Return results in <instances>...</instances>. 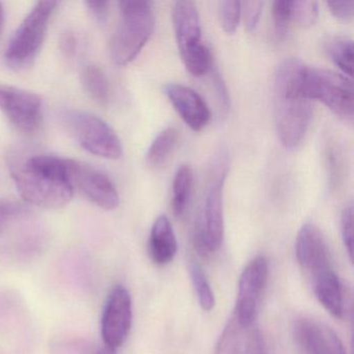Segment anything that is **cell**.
<instances>
[{
	"label": "cell",
	"instance_id": "6da1fadb",
	"mask_svg": "<svg viewBox=\"0 0 354 354\" xmlns=\"http://www.w3.org/2000/svg\"><path fill=\"white\" fill-rule=\"evenodd\" d=\"M304 64L289 57L279 64L273 77V115L277 138L285 148H297L312 119V101L301 88Z\"/></svg>",
	"mask_w": 354,
	"mask_h": 354
},
{
	"label": "cell",
	"instance_id": "7a4b0ae2",
	"mask_svg": "<svg viewBox=\"0 0 354 354\" xmlns=\"http://www.w3.org/2000/svg\"><path fill=\"white\" fill-rule=\"evenodd\" d=\"M11 177L21 198L34 206L59 209L69 204L74 192L66 181L61 157L18 156L10 162Z\"/></svg>",
	"mask_w": 354,
	"mask_h": 354
},
{
	"label": "cell",
	"instance_id": "3957f363",
	"mask_svg": "<svg viewBox=\"0 0 354 354\" xmlns=\"http://www.w3.org/2000/svg\"><path fill=\"white\" fill-rule=\"evenodd\" d=\"M120 19L111 42V57L117 65L133 62L152 37L155 17L148 1H122Z\"/></svg>",
	"mask_w": 354,
	"mask_h": 354
},
{
	"label": "cell",
	"instance_id": "277c9868",
	"mask_svg": "<svg viewBox=\"0 0 354 354\" xmlns=\"http://www.w3.org/2000/svg\"><path fill=\"white\" fill-rule=\"evenodd\" d=\"M57 5V1H39L26 16L6 49L5 61L10 69L24 71L34 65Z\"/></svg>",
	"mask_w": 354,
	"mask_h": 354
},
{
	"label": "cell",
	"instance_id": "5b68a950",
	"mask_svg": "<svg viewBox=\"0 0 354 354\" xmlns=\"http://www.w3.org/2000/svg\"><path fill=\"white\" fill-rule=\"evenodd\" d=\"M176 41L186 70L196 77L206 75L212 68L210 49L203 43L198 8L192 1H177L173 7Z\"/></svg>",
	"mask_w": 354,
	"mask_h": 354
},
{
	"label": "cell",
	"instance_id": "8992f818",
	"mask_svg": "<svg viewBox=\"0 0 354 354\" xmlns=\"http://www.w3.org/2000/svg\"><path fill=\"white\" fill-rule=\"evenodd\" d=\"M301 88L308 100L319 101L344 121H353L351 78L330 70L306 65L302 72Z\"/></svg>",
	"mask_w": 354,
	"mask_h": 354
},
{
	"label": "cell",
	"instance_id": "52a82bcc",
	"mask_svg": "<svg viewBox=\"0 0 354 354\" xmlns=\"http://www.w3.org/2000/svg\"><path fill=\"white\" fill-rule=\"evenodd\" d=\"M64 125L76 142L91 154L106 159H119L123 145L117 132L106 122L93 113L66 111L62 113Z\"/></svg>",
	"mask_w": 354,
	"mask_h": 354
},
{
	"label": "cell",
	"instance_id": "ba28073f",
	"mask_svg": "<svg viewBox=\"0 0 354 354\" xmlns=\"http://www.w3.org/2000/svg\"><path fill=\"white\" fill-rule=\"evenodd\" d=\"M63 175L73 192L78 190L99 208L111 211L118 208L120 196L111 179L88 163L61 158Z\"/></svg>",
	"mask_w": 354,
	"mask_h": 354
},
{
	"label": "cell",
	"instance_id": "9c48e42d",
	"mask_svg": "<svg viewBox=\"0 0 354 354\" xmlns=\"http://www.w3.org/2000/svg\"><path fill=\"white\" fill-rule=\"evenodd\" d=\"M227 171L221 169L214 181L211 182L202 213L194 230V244L203 256L216 252L221 248L225 236L223 218V184Z\"/></svg>",
	"mask_w": 354,
	"mask_h": 354
},
{
	"label": "cell",
	"instance_id": "30bf717a",
	"mask_svg": "<svg viewBox=\"0 0 354 354\" xmlns=\"http://www.w3.org/2000/svg\"><path fill=\"white\" fill-rule=\"evenodd\" d=\"M268 274V261L259 256L248 263L240 275L234 318L243 329L250 328L256 320Z\"/></svg>",
	"mask_w": 354,
	"mask_h": 354
},
{
	"label": "cell",
	"instance_id": "8fae6325",
	"mask_svg": "<svg viewBox=\"0 0 354 354\" xmlns=\"http://www.w3.org/2000/svg\"><path fill=\"white\" fill-rule=\"evenodd\" d=\"M0 111L26 134L38 131L42 123V99L24 88L0 84Z\"/></svg>",
	"mask_w": 354,
	"mask_h": 354
},
{
	"label": "cell",
	"instance_id": "7c38bea8",
	"mask_svg": "<svg viewBox=\"0 0 354 354\" xmlns=\"http://www.w3.org/2000/svg\"><path fill=\"white\" fill-rule=\"evenodd\" d=\"M132 300L124 286L111 290L101 321V333L106 347H121L129 335L132 325Z\"/></svg>",
	"mask_w": 354,
	"mask_h": 354
},
{
	"label": "cell",
	"instance_id": "4fadbf2b",
	"mask_svg": "<svg viewBox=\"0 0 354 354\" xmlns=\"http://www.w3.org/2000/svg\"><path fill=\"white\" fill-rule=\"evenodd\" d=\"M295 254L302 270L312 279L331 269L326 240L322 232L313 223H306L298 232Z\"/></svg>",
	"mask_w": 354,
	"mask_h": 354
},
{
	"label": "cell",
	"instance_id": "5bb4252c",
	"mask_svg": "<svg viewBox=\"0 0 354 354\" xmlns=\"http://www.w3.org/2000/svg\"><path fill=\"white\" fill-rule=\"evenodd\" d=\"M165 94L178 115L194 131H201L210 123V109L201 95L189 86L169 84L165 86Z\"/></svg>",
	"mask_w": 354,
	"mask_h": 354
},
{
	"label": "cell",
	"instance_id": "9a60e30c",
	"mask_svg": "<svg viewBox=\"0 0 354 354\" xmlns=\"http://www.w3.org/2000/svg\"><path fill=\"white\" fill-rule=\"evenodd\" d=\"M296 339L306 354H346L337 333L326 325L308 318L296 320Z\"/></svg>",
	"mask_w": 354,
	"mask_h": 354
},
{
	"label": "cell",
	"instance_id": "2e32d148",
	"mask_svg": "<svg viewBox=\"0 0 354 354\" xmlns=\"http://www.w3.org/2000/svg\"><path fill=\"white\" fill-rule=\"evenodd\" d=\"M178 252V242L171 221L160 215L153 223L149 238V254L153 263L165 266L173 262Z\"/></svg>",
	"mask_w": 354,
	"mask_h": 354
},
{
	"label": "cell",
	"instance_id": "e0dca14e",
	"mask_svg": "<svg viewBox=\"0 0 354 354\" xmlns=\"http://www.w3.org/2000/svg\"><path fill=\"white\" fill-rule=\"evenodd\" d=\"M314 293L319 304L337 319H342L345 314L344 291L337 275L333 269L324 271L313 279Z\"/></svg>",
	"mask_w": 354,
	"mask_h": 354
},
{
	"label": "cell",
	"instance_id": "ac0fdd59",
	"mask_svg": "<svg viewBox=\"0 0 354 354\" xmlns=\"http://www.w3.org/2000/svg\"><path fill=\"white\" fill-rule=\"evenodd\" d=\"M179 138V131L174 127L165 128L159 132L147 153V165L154 169L163 167L175 151Z\"/></svg>",
	"mask_w": 354,
	"mask_h": 354
},
{
	"label": "cell",
	"instance_id": "d6986e66",
	"mask_svg": "<svg viewBox=\"0 0 354 354\" xmlns=\"http://www.w3.org/2000/svg\"><path fill=\"white\" fill-rule=\"evenodd\" d=\"M194 188V171L189 165H181L176 171L173 180V196H171V208L174 214L181 217L185 213Z\"/></svg>",
	"mask_w": 354,
	"mask_h": 354
},
{
	"label": "cell",
	"instance_id": "ffe728a7",
	"mask_svg": "<svg viewBox=\"0 0 354 354\" xmlns=\"http://www.w3.org/2000/svg\"><path fill=\"white\" fill-rule=\"evenodd\" d=\"M325 53L333 64L351 78L353 74V41L346 37H328L324 41Z\"/></svg>",
	"mask_w": 354,
	"mask_h": 354
},
{
	"label": "cell",
	"instance_id": "44dd1931",
	"mask_svg": "<svg viewBox=\"0 0 354 354\" xmlns=\"http://www.w3.org/2000/svg\"><path fill=\"white\" fill-rule=\"evenodd\" d=\"M82 84L91 98L99 104L109 100V82L104 72L94 65L86 66L82 73Z\"/></svg>",
	"mask_w": 354,
	"mask_h": 354
},
{
	"label": "cell",
	"instance_id": "7402d4cb",
	"mask_svg": "<svg viewBox=\"0 0 354 354\" xmlns=\"http://www.w3.org/2000/svg\"><path fill=\"white\" fill-rule=\"evenodd\" d=\"M235 318H232L223 328L215 347L214 354H242L243 331Z\"/></svg>",
	"mask_w": 354,
	"mask_h": 354
},
{
	"label": "cell",
	"instance_id": "603a6c76",
	"mask_svg": "<svg viewBox=\"0 0 354 354\" xmlns=\"http://www.w3.org/2000/svg\"><path fill=\"white\" fill-rule=\"evenodd\" d=\"M189 272L201 308L206 312H210L215 306V296L206 275L196 263L190 264Z\"/></svg>",
	"mask_w": 354,
	"mask_h": 354
},
{
	"label": "cell",
	"instance_id": "cb8c5ba5",
	"mask_svg": "<svg viewBox=\"0 0 354 354\" xmlns=\"http://www.w3.org/2000/svg\"><path fill=\"white\" fill-rule=\"evenodd\" d=\"M218 17L221 28L227 34L233 35L237 30L241 19V3L239 1H219Z\"/></svg>",
	"mask_w": 354,
	"mask_h": 354
},
{
	"label": "cell",
	"instance_id": "d4e9b609",
	"mask_svg": "<svg viewBox=\"0 0 354 354\" xmlns=\"http://www.w3.org/2000/svg\"><path fill=\"white\" fill-rule=\"evenodd\" d=\"M318 17V3L316 1H291L292 22L302 28L312 26Z\"/></svg>",
	"mask_w": 354,
	"mask_h": 354
},
{
	"label": "cell",
	"instance_id": "484cf974",
	"mask_svg": "<svg viewBox=\"0 0 354 354\" xmlns=\"http://www.w3.org/2000/svg\"><path fill=\"white\" fill-rule=\"evenodd\" d=\"M273 30L275 37L283 40L289 32L292 24L291 1H274L272 5Z\"/></svg>",
	"mask_w": 354,
	"mask_h": 354
},
{
	"label": "cell",
	"instance_id": "4316f807",
	"mask_svg": "<svg viewBox=\"0 0 354 354\" xmlns=\"http://www.w3.org/2000/svg\"><path fill=\"white\" fill-rule=\"evenodd\" d=\"M341 233L344 245L347 250L350 261H352L353 248V205H346L341 214Z\"/></svg>",
	"mask_w": 354,
	"mask_h": 354
},
{
	"label": "cell",
	"instance_id": "83f0119b",
	"mask_svg": "<svg viewBox=\"0 0 354 354\" xmlns=\"http://www.w3.org/2000/svg\"><path fill=\"white\" fill-rule=\"evenodd\" d=\"M263 7L264 3L262 1L241 3V18H243L244 24L248 32L256 30L262 15Z\"/></svg>",
	"mask_w": 354,
	"mask_h": 354
},
{
	"label": "cell",
	"instance_id": "f1b7e54d",
	"mask_svg": "<svg viewBox=\"0 0 354 354\" xmlns=\"http://www.w3.org/2000/svg\"><path fill=\"white\" fill-rule=\"evenodd\" d=\"M242 354H267L264 337L258 328H252L248 337L244 335Z\"/></svg>",
	"mask_w": 354,
	"mask_h": 354
},
{
	"label": "cell",
	"instance_id": "f546056e",
	"mask_svg": "<svg viewBox=\"0 0 354 354\" xmlns=\"http://www.w3.org/2000/svg\"><path fill=\"white\" fill-rule=\"evenodd\" d=\"M327 8L331 15L341 21H349L353 18L354 1H327Z\"/></svg>",
	"mask_w": 354,
	"mask_h": 354
},
{
	"label": "cell",
	"instance_id": "4dcf8cb0",
	"mask_svg": "<svg viewBox=\"0 0 354 354\" xmlns=\"http://www.w3.org/2000/svg\"><path fill=\"white\" fill-rule=\"evenodd\" d=\"M22 212V208L18 205L13 203H0V230L5 227L6 223L15 216Z\"/></svg>",
	"mask_w": 354,
	"mask_h": 354
},
{
	"label": "cell",
	"instance_id": "1f68e13d",
	"mask_svg": "<svg viewBox=\"0 0 354 354\" xmlns=\"http://www.w3.org/2000/svg\"><path fill=\"white\" fill-rule=\"evenodd\" d=\"M86 7L95 19L99 22L104 21L109 14V3L106 1H86Z\"/></svg>",
	"mask_w": 354,
	"mask_h": 354
},
{
	"label": "cell",
	"instance_id": "d6a6232c",
	"mask_svg": "<svg viewBox=\"0 0 354 354\" xmlns=\"http://www.w3.org/2000/svg\"><path fill=\"white\" fill-rule=\"evenodd\" d=\"M3 26H5V11H3V5L0 3V36L3 32Z\"/></svg>",
	"mask_w": 354,
	"mask_h": 354
},
{
	"label": "cell",
	"instance_id": "836d02e7",
	"mask_svg": "<svg viewBox=\"0 0 354 354\" xmlns=\"http://www.w3.org/2000/svg\"><path fill=\"white\" fill-rule=\"evenodd\" d=\"M97 354H117V350L104 346L102 349H100L97 352Z\"/></svg>",
	"mask_w": 354,
	"mask_h": 354
}]
</instances>
